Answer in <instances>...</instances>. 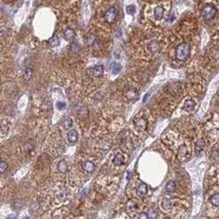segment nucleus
Segmentation results:
<instances>
[{"label": "nucleus", "mask_w": 219, "mask_h": 219, "mask_svg": "<svg viewBox=\"0 0 219 219\" xmlns=\"http://www.w3.org/2000/svg\"><path fill=\"white\" fill-rule=\"evenodd\" d=\"M191 53L190 44L188 42H182L176 48V58L179 61H185L189 58Z\"/></svg>", "instance_id": "f257e3e1"}, {"label": "nucleus", "mask_w": 219, "mask_h": 219, "mask_svg": "<svg viewBox=\"0 0 219 219\" xmlns=\"http://www.w3.org/2000/svg\"><path fill=\"white\" fill-rule=\"evenodd\" d=\"M217 9L212 4H207L206 6H204V8L202 9V16L205 20H210L215 16Z\"/></svg>", "instance_id": "f03ea898"}, {"label": "nucleus", "mask_w": 219, "mask_h": 219, "mask_svg": "<svg viewBox=\"0 0 219 219\" xmlns=\"http://www.w3.org/2000/svg\"><path fill=\"white\" fill-rule=\"evenodd\" d=\"M117 15H118V11H117V9L115 8V7H111V8H109L105 12L104 19H105L106 22L112 23V22H114L115 19H116Z\"/></svg>", "instance_id": "7ed1b4c3"}, {"label": "nucleus", "mask_w": 219, "mask_h": 219, "mask_svg": "<svg viewBox=\"0 0 219 219\" xmlns=\"http://www.w3.org/2000/svg\"><path fill=\"white\" fill-rule=\"evenodd\" d=\"M147 120L145 118H142V117H140V118L136 119L135 121H134V126H135V128L137 129L138 131H145V129H147Z\"/></svg>", "instance_id": "20e7f679"}, {"label": "nucleus", "mask_w": 219, "mask_h": 219, "mask_svg": "<svg viewBox=\"0 0 219 219\" xmlns=\"http://www.w3.org/2000/svg\"><path fill=\"white\" fill-rule=\"evenodd\" d=\"M78 140V133L75 129H71V130L68 132V141L71 145H75Z\"/></svg>", "instance_id": "39448f33"}, {"label": "nucleus", "mask_w": 219, "mask_h": 219, "mask_svg": "<svg viewBox=\"0 0 219 219\" xmlns=\"http://www.w3.org/2000/svg\"><path fill=\"white\" fill-rule=\"evenodd\" d=\"M82 168H83V170L86 173H92L95 170V165L91 161H85L82 164Z\"/></svg>", "instance_id": "423d86ee"}, {"label": "nucleus", "mask_w": 219, "mask_h": 219, "mask_svg": "<svg viewBox=\"0 0 219 219\" xmlns=\"http://www.w3.org/2000/svg\"><path fill=\"white\" fill-rule=\"evenodd\" d=\"M147 193V186L145 183H140L136 189V194L138 197H143Z\"/></svg>", "instance_id": "0eeeda50"}, {"label": "nucleus", "mask_w": 219, "mask_h": 219, "mask_svg": "<svg viewBox=\"0 0 219 219\" xmlns=\"http://www.w3.org/2000/svg\"><path fill=\"white\" fill-rule=\"evenodd\" d=\"M164 13H165V10H164V8H162V6L161 5L157 6L154 10V16L157 20H161L162 18L164 17Z\"/></svg>", "instance_id": "6e6552de"}, {"label": "nucleus", "mask_w": 219, "mask_h": 219, "mask_svg": "<svg viewBox=\"0 0 219 219\" xmlns=\"http://www.w3.org/2000/svg\"><path fill=\"white\" fill-rule=\"evenodd\" d=\"M188 148L186 145H181L180 147H179V150H178V157H180V160H186V157H188Z\"/></svg>", "instance_id": "1a4fd4ad"}, {"label": "nucleus", "mask_w": 219, "mask_h": 219, "mask_svg": "<svg viewBox=\"0 0 219 219\" xmlns=\"http://www.w3.org/2000/svg\"><path fill=\"white\" fill-rule=\"evenodd\" d=\"M112 162H113V165H114V166H116V167L121 166V165L124 162V155H122L121 152H117V154L115 155V157H114V159H113Z\"/></svg>", "instance_id": "9d476101"}, {"label": "nucleus", "mask_w": 219, "mask_h": 219, "mask_svg": "<svg viewBox=\"0 0 219 219\" xmlns=\"http://www.w3.org/2000/svg\"><path fill=\"white\" fill-rule=\"evenodd\" d=\"M103 73H104V67L101 65H98L96 66V67H94L93 69V72H92V75H93V77H100L103 75Z\"/></svg>", "instance_id": "9b49d317"}, {"label": "nucleus", "mask_w": 219, "mask_h": 219, "mask_svg": "<svg viewBox=\"0 0 219 219\" xmlns=\"http://www.w3.org/2000/svg\"><path fill=\"white\" fill-rule=\"evenodd\" d=\"M162 207L165 209V210H169V209H171L172 207L174 206V201L171 199H168V198H166V199H164L162 201Z\"/></svg>", "instance_id": "f8f14e48"}, {"label": "nucleus", "mask_w": 219, "mask_h": 219, "mask_svg": "<svg viewBox=\"0 0 219 219\" xmlns=\"http://www.w3.org/2000/svg\"><path fill=\"white\" fill-rule=\"evenodd\" d=\"M183 108H184V110H186V111H192V110L195 108V102L192 100V99H189V100L185 101Z\"/></svg>", "instance_id": "ddd939ff"}, {"label": "nucleus", "mask_w": 219, "mask_h": 219, "mask_svg": "<svg viewBox=\"0 0 219 219\" xmlns=\"http://www.w3.org/2000/svg\"><path fill=\"white\" fill-rule=\"evenodd\" d=\"M64 37H65V39H67V41H72L75 37V31L72 28H67V29H65V31H64Z\"/></svg>", "instance_id": "4468645a"}, {"label": "nucleus", "mask_w": 219, "mask_h": 219, "mask_svg": "<svg viewBox=\"0 0 219 219\" xmlns=\"http://www.w3.org/2000/svg\"><path fill=\"white\" fill-rule=\"evenodd\" d=\"M148 49L152 52V54H155L160 51V44L157 41H152L150 42V44H148Z\"/></svg>", "instance_id": "2eb2a0df"}, {"label": "nucleus", "mask_w": 219, "mask_h": 219, "mask_svg": "<svg viewBox=\"0 0 219 219\" xmlns=\"http://www.w3.org/2000/svg\"><path fill=\"white\" fill-rule=\"evenodd\" d=\"M9 128H10V123H9L7 120H2V123H1V133L2 135H4V134L8 133L9 131Z\"/></svg>", "instance_id": "dca6fc26"}, {"label": "nucleus", "mask_w": 219, "mask_h": 219, "mask_svg": "<svg viewBox=\"0 0 219 219\" xmlns=\"http://www.w3.org/2000/svg\"><path fill=\"white\" fill-rule=\"evenodd\" d=\"M68 169H69V167H68V164H67V162L66 161H61L60 162H59V165H58V170H59V172L60 173H62V174H64V173H66V172L68 171Z\"/></svg>", "instance_id": "f3484780"}, {"label": "nucleus", "mask_w": 219, "mask_h": 219, "mask_svg": "<svg viewBox=\"0 0 219 219\" xmlns=\"http://www.w3.org/2000/svg\"><path fill=\"white\" fill-rule=\"evenodd\" d=\"M136 208H137V207H136V202L134 201V200H130L126 205V211L129 212V213L132 211H135Z\"/></svg>", "instance_id": "a211bd4d"}, {"label": "nucleus", "mask_w": 219, "mask_h": 219, "mask_svg": "<svg viewBox=\"0 0 219 219\" xmlns=\"http://www.w3.org/2000/svg\"><path fill=\"white\" fill-rule=\"evenodd\" d=\"M126 98L129 100H136L138 98V93L135 90H130L126 93Z\"/></svg>", "instance_id": "6ab92c4d"}, {"label": "nucleus", "mask_w": 219, "mask_h": 219, "mask_svg": "<svg viewBox=\"0 0 219 219\" xmlns=\"http://www.w3.org/2000/svg\"><path fill=\"white\" fill-rule=\"evenodd\" d=\"M176 190V183L174 181H170V182L167 183L166 185V191L169 193H172Z\"/></svg>", "instance_id": "aec40b11"}, {"label": "nucleus", "mask_w": 219, "mask_h": 219, "mask_svg": "<svg viewBox=\"0 0 219 219\" xmlns=\"http://www.w3.org/2000/svg\"><path fill=\"white\" fill-rule=\"evenodd\" d=\"M209 201H210V203L213 205V206H219V194L218 193L212 195Z\"/></svg>", "instance_id": "412c9836"}, {"label": "nucleus", "mask_w": 219, "mask_h": 219, "mask_svg": "<svg viewBox=\"0 0 219 219\" xmlns=\"http://www.w3.org/2000/svg\"><path fill=\"white\" fill-rule=\"evenodd\" d=\"M63 126L65 129H70L73 126V120L70 117H66L63 121Z\"/></svg>", "instance_id": "4be33fe9"}, {"label": "nucleus", "mask_w": 219, "mask_h": 219, "mask_svg": "<svg viewBox=\"0 0 219 219\" xmlns=\"http://www.w3.org/2000/svg\"><path fill=\"white\" fill-rule=\"evenodd\" d=\"M204 147H205V141L203 140H199L196 142V145H195V150H196V152H199L203 150Z\"/></svg>", "instance_id": "5701e85b"}, {"label": "nucleus", "mask_w": 219, "mask_h": 219, "mask_svg": "<svg viewBox=\"0 0 219 219\" xmlns=\"http://www.w3.org/2000/svg\"><path fill=\"white\" fill-rule=\"evenodd\" d=\"M120 71H121V66H120L118 63H112L111 72L113 73V74H118Z\"/></svg>", "instance_id": "b1692460"}, {"label": "nucleus", "mask_w": 219, "mask_h": 219, "mask_svg": "<svg viewBox=\"0 0 219 219\" xmlns=\"http://www.w3.org/2000/svg\"><path fill=\"white\" fill-rule=\"evenodd\" d=\"M32 76V70L30 68H25L24 71H23V78L24 80H29Z\"/></svg>", "instance_id": "393cba45"}, {"label": "nucleus", "mask_w": 219, "mask_h": 219, "mask_svg": "<svg viewBox=\"0 0 219 219\" xmlns=\"http://www.w3.org/2000/svg\"><path fill=\"white\" fill-rule=\"evenodd\" d=\"M59 42H60V41H59L58 35H54V36L49 41V44H51L52 47H57L59 44Z\"/></svg>", "instance_id": "a878e982"}, {"label": "nucleus", "mask_w": 219, "mask_h": 219, "mask_svg": "<svg viewBox=\"0 0 219 219\" xmlns=\"http://www.w3.org/2000/svg\"><path fill=\"white\" fill-rule=\"evenodd\" d=\"M134 11H135V7L133 5H128L126 7V12L128 14H133Z\"/></svg>", "instance_id": "bb28decb"}, {"label": "nucleus", "mask_w": 219, "mask_h": 219, "mask_svg": "<svg viewBox=\"0 0 219 219\" xmlns=\"http://www.w3.org/2000/svg\"><path fill=\"white\" fill-rule=\"evenodd\" d=\"M0 168H1V173L3 174L4 172L7 170V164L5 162H1V164H0Z\"/></svg>", "instance_id": "cd10ccee"}, {"label": "nucleus", "mask_w": 219, "mask_h": 219, "mask_svg": "<svg viewBox=\"0 0 219 219\" xmlns=\"http://www.w3.org/2000/svg\"><path fill=\"white\" fill-rule=\"evenodd\" d=\"M147 214H148V217H150V218L157 217V214H155V210H150V211L147 212Z\"/></svg>", "instance_id": "c85d7f7f"}, {"label": "nucleus", "mask_w": 219, "mask_h": 219, "mask_svg": "<svg viewBox=\"0 0 219 219\" xmlns=\"http://www.w3.org/2000/svg\"><path fill=\"white\" fill-rule=\"evenodd\" d=\"M57 107L59 108V109H64V108L66 107V103L65 102H58L57 103Z\"/></svg>", "instance_id": "c756f323"}, {"label": "nucleus", "mask_w": 219, "mask_h": 219, "mask_svg": "<svg viewBox=\"0 0 219 219\" xmlns=\"http://www.w3.org/2000/svg\"><path fill=\"white\" fill-rule=\"evenodd\" d=\"M138 218H140V219H147V218H150L148 217V214H147V212H143V213H141L140 216H138Z\"/></svg>", "instance_id": "7c9ffc66"}]
</instances>
